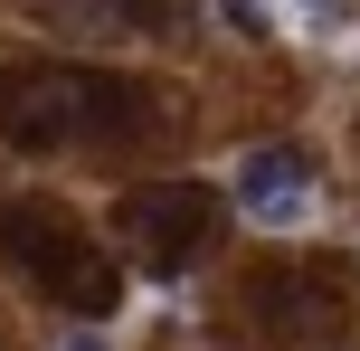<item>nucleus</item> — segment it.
<instances>
[{"label":"nucleus","instance_id":"nucleus-1","mask_svg":"<svg viewBox=\"0 0 360 351\" xmlns=\"http://www.w3.org/2000/svg\"><path fill=\"white\" fill-rule=\"evenodd\" d=\"M152 114V95L114 67H19L0 86V143L57 152V143H114Z\"/></svg>","mask_w":360,"mask_h":351},{"label":"nucleus","instance_id":"nucleus-2","mask_svg":"<svg viewBox=\"0 0 360 351\" xmlns=\"http://www.w3.org/2000/svg\"><path fill=\"white\" fill-rule=\"evenodd\" d=\"M0 257L19 266V285H38L48 304H67V314H86V323H105L114 304H124L114 257L57 200H0Z\"/></svg>","mask_w":360,"mask_h":351},{"label":"nucleus","instance_id":"nucleus-3","mask_svg":"<svg viewBox=\"0 0 360 351\" xmlns=\"http://www.w3.org/2000/svg\"><path fill=\"white\" fill-rule=\"evenodd\" d=\"M218 219H228V209L199 181H162V190H133L124 200V238H133V257H143L152 276H180L190 257H209Z\"/></svg>","mask_w":360,"mask_h":351},{"label":"nucleus","instance_id":"nucleus-4","mask_svg":"<svg viewBox=\"0 0 360 351\" xmlns=\"http://www.w3.org/2000/svg\"><path fill=\"white\" fill-rule=\"evenodd\" d=\"M256 314L285 342H323V333H342V285L323 266H266L256 276Z\"/></svg>","mask_w":360,"mask_h":351},{"label":"nucleus","instance_id":"nucleus-5","mask_svg":"<svg viewBox=\"0 0 360 351\" xmlns=\"http://www.w3.org/2000/svg\"><path fill=\"white\" fill-rule=\"evenodd\" d=\"M237 209L266 219V228L313 219V162L304 152H247V162H237Z\"/></svg>","mask_w":360,"mask_h":351},{"label":"nucleus","instance_id":"nucleus-6","mask_svg":"<svg viewBox=\"0 0 360 351\" xmlns=\"http://www.w3.org/2000/svg\"><path fill=\"white\" fill-rule=\"evenodd\" d=\"M228 10V29H266V0H218Z\"/></svg>","mask_w":360,"mask_h":351},{"label":"nucleus","instance_id":"nucleus-7","mask_svg":"<svg viewBox=\"0 0 360 351\" xmlns=\"http://www.w3.org/2000/svg\"><path fill=\"white\" fill-rule=\"evenodd\" d=\"M304 10H323V19H332V0H304Z\"/></svg>","mask_w":360,"mask_h":351},{"label":"nucleus","instance_id":"nucleus-8","mask_svg":"<svg viewBox=\"0 0 360 351\" xmlns=\"http://www.w3.org/2000/svg\"><path fill=\"white\" fill-rule=\"evenodd\" d=\"M67 351H105V342H67Z\"/></svg>","mask_w":360,"mask_h":351}]
</instances>
